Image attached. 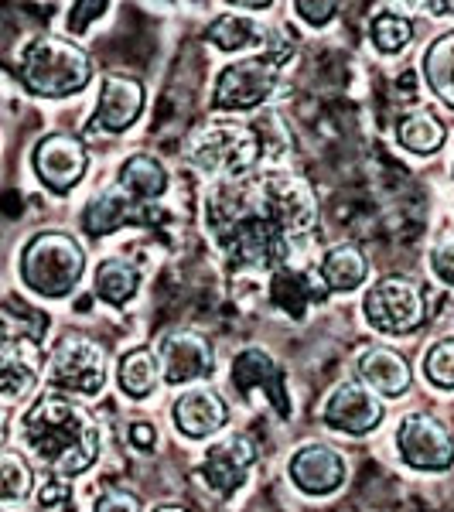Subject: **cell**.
Returning <instances> with one entry per match:
<instances>
[{"instance_id": "8", "label": "cell", "mask_w": 454, "mask_h": 512, "mask_svg": "<svg viewBox=\"0 0 454 512\" xmlns=\"http://www.w3.org/2000/svg\"><path fill=\"white\" fill-rule=\"evenodd\" d=\"M48 383L72 396H96L106 383V352L86 335H62L48 355Z\"/></svg>"}, {"instance_id": "6", "label": "cell", "mask_w": 454, "mask_h": 512, "mask_svg": "<svg viewBox=\"0 0 454 512\" xmlns=\"http://www.w3.org/2000/svg\"><path fill=\"white\" fill-rule=\"evenodd\" d=\"M21 311L24 315L0 311V396H7V400H21L35 390L41 369L38 338L48 328L41 311Z\"/></svg>"}, {"instance_id": "4", "label": "cell", "mask_w": 454, "mask_h": 512, "mask_svg": "<svg viewBox=\"0 0 454 512\" xmlns=\"http://www.w3.org/2000/svg\"><path fill=\"white\" fill-rule=\"evenodd\" d=\"M291 55H294V35L270 31L260 55L222 69L212 103H216L219 110H253V106H260L263 99L277 89L280 72L291 62Z\"/></svg>"}, {"instance_id": "21", "label": "cell", "mask_w": 454, "mask_h": 512, "mask_svg": "<svg viewBox=\"0 0 454 512\" xmlns=\"http://www.w3.org/2000/svg\"><path fill=\"white\" fill-rule=\"evenodd\" d=\"M366 274H369L366 256H362L359 246H352V243L335 246V250H328V256L321 260V280L338 294L356 291L362 280H366Z\"/></svg>"}, {"instance_id": "25", "label": "cell", "mask_w": 454, "mask_h": 512, "mask_svg": "<svg viewBox=\"0 0 454 512\" xmlns=\"http://www.w3.org/2000/svg\"><path fill=\"white\" fill-rule=\"evenodd\" d=\"M140 284V274L130 260H103L96 267V294L103 297L106 304H123L130 301Z\"/></svg>"}, {"instance_id": "35", "label": "cell", "mask_w": 454, "mask_h": 512, "mask_svg": "<svg viewBox=\"0 0 454 512\" xmlns=\"http://www.w3.org/2000/svg\"><path fill=\"white\" fill-rule=\"evenodd\" d=\"M103 11H106V4H76V7H72V14H69V31L82 35V31H86V24L96 21Z\"/></svg>"}, {"instance_id": "34", "label": "cell", "mask_w": 454, "mask_h": 512, "mask_svg": "<svg viewBox=\"0 0 454 512\" xmlns=\"http://www.w3.org/2000/svg\"><path fill=\"white\" fill-rule=\"evenodd\" d=\"M294 11L301 14V18L308 21V24H328V21L335 18L338 7L335 4H311V0H297Z\"/></svg>"}, {"instance_id": "10", "label": "cell", "mask_w": 454, "mask_h": 512, "mask_svg": "<svg viewBox=\"0 0 454 512\" xmlns=\"http://www.w3.org/2000/svg\"><path fill=\"white\" fill-rule=\"evenodd\" d=\"M396 444H400L403 461L420 472H444L454 461V437L448 427L427 414H410L403 420Z\"/></svg>"}, {"instance_id": "18", "label": "cell", "mask_w": 454, "mask_h": 512, "mask_svg": "<svg viewBox=\"0 0 454 512\" xmlns=\"http://www.w3.org/2000/svg\"><path fill=\"white\" fill-rule=\"evenodd\" d=\"M140 110H144V86L130 76L110 72L103 79V89H99V106H96L99 127L120 134V130H127L140 117Z\"/></svg>"}, {"instance_id": "3", "label": "cell", "mask_w": 454, "mask_h": 512, "mask_svg": "<svg viewBox=\"0 0 454 512\" xmlns=\"http://www.w3.org/2000/svg\"><path fill=\"white\" fill-rule=\"evenodd\" d=\"M274 123L277 117H260L250 123H209L188 140V161L205 175H246L267 154L263 147H267V130H274Z\"/></svg>"}, {"instance_id": "39", "label": "cell", "mask_w": 454, "mask_h": 512, "mask_svg": "<svg viewBox=\"0 0 454 512\" xmlns=\"http://www.w3.org/2000/svg\"><path fill=\"white\" fill-rule=\"evenodd\" d=\"M0 441H4V414H0Z\"/></svg>"}, {"instance_id": "7", "label": "cell", "mask_w": 454, "mask_h": 512, "mask_svg": "<svg viewBox=\"0 0 454 512\" xmlns=\"http://www.w3.org/2000/svg\"><path fill=\"white\" fill-rule=\"evenodd\" d=\"M86 270L82 246L65 233H38L21 253V277L41 297H65Z\"/></svg>"}, {"instance_id": "33", "label": "cell", "mask_w": 454, "mask_h": 512, "mask_svg": "<svg viewBox=\"0 0 454 512\" xmlns=\"http://www.w3.org/2000/svg\"><path fill=\"white\" fill-rule=\"evenodd\" d=\"M434 274L454 287V239H444L434 250Z\"/></svg>"}, {"instance_id": "26", "label": "cell", "mask_w": 454, "mask_h": 512, "mask_svg": "<svg viewBox=\"0 0 454 512\" xmlns=\"http://www.w3.org/2000/svg\"><path fill=\"white\" fill-rule=\"evenodd\" d=\"M396 137H400V144L407 147V151L434 154V151H441V144L448 134H444V123L437 120L431 110H417V113H410L407 120H400Z\"/></svg>"}, {"instance_id": "24", "label": "cell", "mask_w": 454, "mask_h": 512, "mask_svg": "<svg viewBox=\"0 0 454 512\" xmlns=\"http://www.w3.org/2000/svg\"><path fill=\"white\" fill-rule=\"evenodd\" d=\"M318 280H311L308 274H294V270L280 267L274 270V280H270V297H274V304L287 311V315L301 318L304 315V304L308 301H321L325 291H318Z\"/></svg>"}, {"instance_id": "12", "label": "cell", "mask_w": 454, "mask_h": 512, "mask_svg": "<svg viewBox=\"0 0 454 512\" xmlns=\"http://www.w3.org/2000/svg\"><path fill=\"white\" fill-rule=\"evenodd\" d=\"M35 171L41 185L65 195L86 175V147L72 134H48L35 147Z\"/></svg>"}, {"instance_id": "1", "label": "cell", "mask_w": 454, "mask_h": 512, "mask_svg": "<svg viewBox=\"0 0 454 512\" xmlns=\"http://www.w3.org/2000/svg\"><path fill=\"white\" fill-rule=\"evenodd\" d=\"M315 216L308 185L284 171L222 178L205 198L209 233L236 270H280Z\"/></svg>"}, {"instance_id": "19", "label": "cell", "mask_w": 454, "mask_h": 512, "mask_svg": "<svg viewBox=\"0 0 454 512\" xmlns=\"http://www.w3.org/2000/svg\"><path fill=\"white\" fill-rule=\"evenodd\" d=\"M229 410L222 403V396L216 390H192L185 396H178L175 403V424L181 434L188 437H209L226 424Z\"/></svg>"}, {"instance_id": "28", "label": "cell", "mask_w": 454, "mask_h": 512, "mask_svg": "<svg viewBox=\"0 0 454 512\" xmlns=\"http://www.w3.org/2000/svg\"><path fill=\"white\" fill-rule=\"evenodd\" d=\"M270 31H263L257 21L243 18V14H222V18L209 28V38L216 41L222 52H236V48L263 45Z\"/></svg>"}, {"instance_id": "17", "label": "cell", "mask_w": 454, "mask_h": 512, "mask_svg": "<svg viewBox=\"0 0 454 512\" xmlns=\"http://www.w3.org/2000/svg\"><path fill=\"white\" fill-rule=\"evenodd\" d=\"M253 458V444L246 437H226V441L212 444L209 454H205L202 475L209 482V489L216 495H233L239 485L246 482V472H250Z\"/></svg>"}, {"instance_id": "16", "label": "cell", "mask_w": 454, "mask_h": 512, "mask_svg": "<svg viewBox=\"0 0 454 512\" xmlns=\"http://www.w3.org/2000/svg\"><path fill=\"white\" fill-rule=\"evenodd\" d=\"M291 478L297 489L328 495L345 482V458L332 444H304L291 458Z\"/></svg>"}, {"instance_id": "14", "label": "cell", "mask_w": 454, "mask_h": 512, "mask_svg": "<svg viewBox=\"0 0 454 512\" xmlns=\"http://www.w3.org/2000/svg\"><path fill=\"white\" fill-rule=\"evenodd\" d=\"M158 362L168 383H195L212 373V345L195 332H171L161 338Z\"/></svg>"}, {"instance_id": "15", "label": "cell", "mask_w": 454, "mask_h": 512, "mask_svg": "<svg viewBox=\"0 0 454 512\" xmlns=\"http://www.w3.org/2000/svg\"><path fill=\"white\" fill-rule=\"evenodd\" d=\"M233 386L239 393H253V390H263L267 400L277 407L280 417H291V400H287V390H284V369L277 366L263 349H246L239 352L233 359Z\"/></svg>"}, {"instance_id": "27", "label": "cell", "mask_w": 454, "mask_h": 512, "mask_svg": "<svg viewBox=\"0 0 454 512\" xmlns=\"http://www.w3.org/2000/svg\"><path fill=\"white\" fill-rule=\"evenodd\" d=\"M424 76L427 86L448 106H454V35L437 38L424 55Z\"/></svg>"}, {"instance_id": "22", "label": "cell", "mask_w": 454, "mask_h": 512, "mask_svg": "<svg viewBox=\"0 0 454 512\" xmlns=\"http://www.w3.org/2000/svg\"><path fill=\"white\" fill-rule=\"evenodd\" d=\"M158 376H161V362H158V355L147 349V345H140V349L127 352L120 359V369H117L120 390L127 396H134V400L151 396L154 386H158Z\"/></svg>"}, {"instance_id": "37", "label": "cell", "mask_w": 454, "mask_h": 512, "mask_svg": "<svg viewBox=\"0 0 454 512\" xmlns=\"http://www.w3.org/2000/svg\"><path fill=\"white\" fill-rule=\"evenodd\" d=\"M151 512H188L185 506H154Z\"/></svg>"}, {"instance_id": "32", "label": "cell", "mask_w": 454, "mask_h": 512, "mask_svg": "<svg viewBox=\"0 0 454 512\" xmlns=\"http://www.w3.org/2000/svg\"><path fill=\"white\" fill-rule=\"evenodd\" d=\"M96 512H140V502L134 492L127 489H110L106 495H99Z\"/></svg>"}, {"instance_id": "11", "label": "cell", "mask_w": 454, "mask_h": 512, "mask_svg": "<svg viewBox=\"0 0 454 512\" xmlns=\"http://www.w3.org/2000/svg\"><path fill=\"white\" fill-rule=\"evenodd\" d=\"M161 219H164V212L154 209V202H144V198L130 195L127 188L113 185L86 205L82 226L93 236H106V233H113V229L127 226V222L130 226H154V222H161Z\"/></svg>"}, {"instance_id": "31", "label": "cell", "mask_w": 454, "mask_h": 512, "mask_svg": "<svg viewBox=\"0 0 454 512\" xmlns=\"http://www.w3.org/2000/svg\"><path fill=\"white\" fill-rule=\"evenodd\" d=\"M424 373L434 386L454 390V338H444L424 355Z\"/></svg>"}, {"instance_id": "13", "label": "cell", "mask_w": 454, "mask_h": 512, "mask_svg": "<svg viewBox=\"0 0 454 512\" xmlns=\"http://www.w3.org/2000/svg\"><path fill=\"white\" fill-rule=\"evenodd\" d=\"M321 420L335 431L366 434L383 420V403L362 383H338L335 393L328 396L325 410H321Z\"/></svg>"}, {"instance_id": "2", "label": "cell", "mask_w": 454, "mask_h": 512, "mask_svg": "<svg viewBox=\"0 0 454 512\" xmlns=\"http://www.w3.org/2000/svg\"><path fill=\"white\" fill-rule=\"evenodd\" d=\"M24 444L55 478H72L86 472L99 458V427L69 396L48 393L24 417Z\"/></svg>"}, {"instance_id": "9", "label": "cell", "mask_w": 454, "mask_h": 512, "mask_svg": "<svg viewBox=\"0 0 454 512\" xmlns=\"http://www.w3.org/2000/svg\"><path fill=\"white\" fill-rule=\"evenodd\" d=\"M366 318L379 332H414L427 318L424 287L410 277H386L366 294Z\"/></svg>"}, {"instance_id": "38", "label": "cell", "mask_w": 454, "mask_h": 512, "mask_svg": "<svg viewBox=\"0 0 454 512\" xmlns=\"http://www.w3.org/2000/svg\"><path fill=\"white\" fill-rule=\"evenodd\" d=\"M431 11H448V14H454V4H431Z\"/></svg>"}, {"instance_id": "36", "label": "cell", "mask_w": 454, "mask_h": 512, "mask_svg": "<svg viewBox=\"0 0 454 512\" xmlns=\"http://www.w3.org/2000/svg\"><path fill=\"white\" fill-rule=\"evenodd\" d=\"M130 441L137 444V451H154V444H158V434H154L147 424H134V427H130Z\"/></svg>"}, {"instance_id": "30", "label": "cell", "mask_w": 454, "mask_h": 512, "mask_svg": "<svg viewBox=\"0 0 454 512\" xmlns=\"http://www.w3.org/2000/svg\"><path fill=\"white\" fill-rule=\"evenodd\" d=\"M373 41H376V48L379 52H386V55H393V52H400V48H407V41L410 35H414V24H410L407 18H400V14H376L373 18Z\"/></svg>"}, {"instance_id": "20", "label": "cell", "mask_w": 454, "mask_h": 512, "mask_svg": "<svg viewBox=\"0 0 454 512\" xmlns=\"http://www.w3.org/2000/svg\"><path fill=\"white\" fill-rule=\"evenodd\" d=\"M359 376L379 396H400L410 390V366L400 352L386 349V345H373V349L362 352L359 359Z\"/></svg>"}, {"instance_id": "23", "label": "cell", "mask_w": 454, "mask_h": 512, "mask_svg": "<svg viewBox=\"0 0 454 512\" xmlns=\"http://www.w3.org/2000/svg\"><path fill=\"white\" fill-rule=\"evenodd\" d=\"M117 185L127 188L130 195L144 198V202H154V198H161L164 188H168V175H164V168L151 154H134V158L123 161Z\"/></svg>"}, {"instance_id": "29", "label": "cell", "mask_w": 454, "mask_h": 512, "mask_svg": "<svg viewBox=\"0 0 454 512\" xmlns=\"http://www.w3.org/2000/svg\"><path fill=\"white\" fill-rule=\"evenodd\" d=\"M31 492V468L21 454L0 451V502H21Z\"/></svg>"}, {"instance_id": "5", "label": "cell", "mask_w": 454, "mask_h": 512, "mask_svg": "<svg viewBox=\"0 0 454 512\" xmlns=\"http://www.w3.org/2000/svg\"><path fill=\"white\" fill-rule=\"evenodd\" d=\"M21 82L35 96L59 99L72 96L93 79V62L79 45L52 35H41L28 41V48L21 52Z\"/></svg>"}]
</instances>
